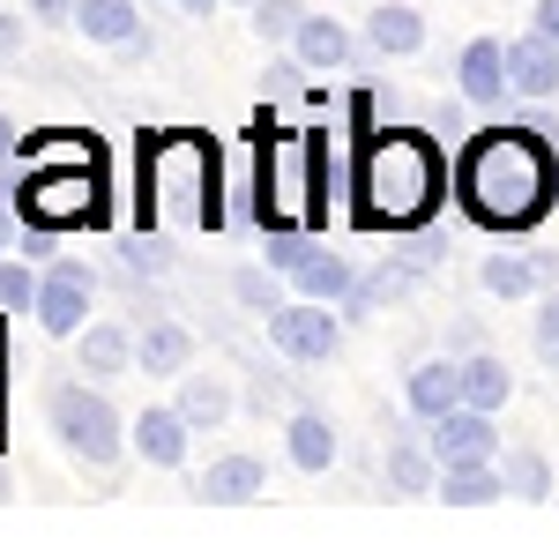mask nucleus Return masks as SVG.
<instances>
[{
  "mask_svg": "<svg viewBox=\"0 0 559 559\" xmlns=\"http://www.w3.org/2000/svg\"><path fill=\"white\" fill-rule=\"evenodd\" d=\"M134 366H142V373H187V366H194V336H187L179 321H150V329L134 336Z\"/></svg>",
  "mask_w": 559,
  "mask_h": 559,
  "instance_id": "20",
  "label": "nucleus"
},
{
  "mask_svg": "<svg viewBox=\"0 0 559 559\" xmlns=\"http://www.w3.org/2000/svg\"><path fill=\"white\" fill-rule=\"evenodd\" d=\"M432 492H440L448 508H492V500L508 492V477H500V463H448Z\"/></svg>",
  "mask_w": 559,
  "mask_h": 559,
  "instance_id": "19",
  "label": "nucleus"
},
{
  "mask_svg": "<svg viewBox=\"0 0 559 559\" xmlns=\"http://www.w3.org/2000/svg\"><path fill=\"white\" fill-rule=\"evenodd\" d=\"M179 418L194 432H216L231 418V388L216 381V373H179Z\"/></svg>",
  "mask_w": 559,
  "mask_h": 559,
  "instance_id": "23",
  "label": "nucleus"
},
{
  "mask_svg": "<svg viewBox=\"0 0 559 559\" xmlns=\"http://www.w3.org/2000/svg\"><path fill=\"white\" fill-rule=\"evenodd\" d=\"M508 395H515V373H508V358H492V350H471V358H463V403H477V411H508Z\"/></svg>",
  "mask_w": 559,
  "mask_h": 559,
  "instance_id": "24",
  "label": "nucleus"
},
{
  "mask_svg": "<svg viewBox=\"0 0 559 559\" xmlns=\"http://www.w3.org/2000/svg\"><path fill=\"white\" fill-rule=\"evenodd\" d=\"M411 418H440V411H455L463 403V358H426V366H411Z\"/></svg>",
  "mask_w": 559,
  "mask_h": 559,
  "instance_id": "14",
  "label": "nucleus"
},
{
  "mask_svg": "<svg viewBox=\"0 0 559 559\" xmlns=\"http://www.w3.org/2000/svg\"><path fill=\"white\" fill-rule=\"evenodd\" d=\"M15 52H23V15L0 8V60H15Z\"/></svg>",
  "mask_w": 559,
  "mask_h": 559,
  "instance_id": "33",
  "label": "nucleus"
},
{
  "mask_svg": "<svg viewBox=\"0 0 559 559\" xmlns=\"http://www.w3.org/2000/svg\"><path fill=\"white\" fill-rule=\"evenodd\" d=\"M559 90V38L530 31V38H508V97H530L545 105Z\"/></svg>",
  "mask_w": 559,
  "mask_h": 559,
  "instance_id": "10",
  "label": "nucleus"
},
{
  "mask_svg": "<svg viewBox=\"0 0 559 559\" xmlns=\"http://www.w3.org/2000/svg\"><path fill=\"white\" fill-rule=\"evenodd\" d=\"M187 432H194V426L179 418V403H173V411H157V403H150V411L128 426V448L150 463V471H179V463H187Z\"/></svg>",
  "mask_w": 559,
  "mask_h": 559,
  "instance_id": "11",
  "label": "nucleus"
},
{
  "mask_svg": "<svg viewBox=\"0 0 559 559\" xmlns=\"http://www.w3.org/2000/svg\"><path fill=\"white\" fill-rule=\"evenodd\" d=\"M455 194L485 231H530L559 194V157L545 128H485L455 165Z\"/></svg>",
  "mask_w": 559,
  "mask_h": 559,
  "instance_id": "1",
  "label": "nucleus"
},
{
  "mask_svg": "<svg viewBox=\"0 0 559 559\" xmlns=\"http://www.w3.org/2000/svg\"><path fill=\"white\" fill-rule=\"evenodd\" d=\"M31 15H38V23H68V15H75V0H31Z\"/></svg>",
  "mask_w": 559,
  "mask_h": 559,
  "instance_id": "35",
  "label": "nucleus"
},
{
  "mask_svg": "<svg viewBox=\"0 0 559 559\" xmlns=\"http://www.w3.org/2000/svg\"><path fill=\"white\" fill-rule=\"evenodd\" d=\"M179 8H194V15H210V8H216V0H179Z\"/></svg>",
  "mask_w": 559,
  "mask_h": 559,
  "instance_id": "38",
  "label": "nucleus"
},
{
  "mask_svg": "<svg viewBox=\"0 0 559 559\" xmlns=\"http://www.w3.org/2000/svg\"><path fill=\"white\" fill-rule=\"evenodd\" d=\"M261 492H269V471H261L254 455H224V463H210V471L194 477V500H210V508H247Z\"/></svg>",
  "mask_w": 559,
  "mask_h": 559,
  "instance_id": "12",
  "label": "nucleus"
},
{
  "mask_svg": "<svg viewBox=\"0 0 559 559\" xmlns=\"http://www.w3.org/2000/svg\"><path fill=\"white\" fill-rule=\"evenodd\" d=\"M336 448H344V440H336V426H329L321 411H299V418L284 426V455H292L299 471H329V463H336Z\"/></svg>",
  "mask_w": 559,
  "mask_h": 559,
  "instance_id": "22",
  "label": "nucleus"
},
{
  "mask_svg": "<svg viewBox=\"0 0 559 559\" xmlns=\"http://www.w3.org/2000/svg\"><path fill=\"white\" fill-rule=\"evenodd\" d=\"M350 284H358V276H350V261L336 254V247H306V261L292 269V292H299V299L344 306V299H350Z\"/></svg>",
  "mask_w": 559,
  "mask_h": 559,
  "instance_id": "17",
  "label": "nucleus"
},
{
  "mask_svg": "<svg viewBox=\"0 0 559 559\" xmlns=\"http://www.w3.org/2000/svg\"><path fill=\"white\" fill-rule=\"evenodd\" d=\"M75 344H83V373H90V381H112V373H128V366H134V336L120 329V321H90Z\"/></svg>",
  "mask_w": 559,
  "mask_h": 559,
  "instance_id": "21",
  "label": "nucleus"
},
{
  "mask_svg": "<svg viewBox=\"0 0 559 559\" xmlns=\"http://www.w3.org/2000/svg\"><path fill=\"white\" fill-rule=\"evenodd\" d=\"M411 292H418V261H381L373 276H358V284H350L344 313H388V306H403Z\"/></svg>",
  "mask_w": 559,
  "mask_h": 559,
  "instance_id": "16",
  "label": "nucleus"
},
{
  "mask_svg": "<svg viewBox=\"0 0 559 559\" xmlns=\"http://www.w3.org/2000/svg\"><path fill=\"white\" fill-rule=\"evenodd\" d=\"M239 8H254V0H239Z\"/></svg>",
  "mask_w": 559,
  "mask_h": 559,
  "instance_id": "40",
  "label": "nucleus"
},
{
  "mask_svg": "<svg viewBox=\"0 0 559 559\" xmlns=\"http://www.w3.org/2000/svg\"><path fill=\"white\" fill-rule=\"evenodd\" d=\"M299 261H306V239L292 231V224H284V231H269V269H276V276H292Z\"/></svg>",
  "mask_w": 559,
  "mask_h": 559,
  "instance_id": "31",
  "label": "nucleus"
},
{
  "mask_svg": "<svg viewBox=\"0 0 559 559\" xmlns=\"http://www.w3.org/2000/svg\"><path fill=\"white\" fill-rule=\"evenodd\" d=\"M52 432H60V448L68 455H83V463H112L120 448H128V426H120V411H112V395L105 388H90V381H68V388H52Z\"/></svg>",
  "mask_w": 559,
  "mask_h": 559,
  "instance_id": "5",
  "label": "nucleus"
},
{
  "mask_svg": "<svg viewBox=\"0 0 559 559\" xmlns=\"http://www.w3.org/2000/svg\"><path fill=\"white\" fill-rule=\"evenodd\" d=\"M292 52H299V68H313V75H336V68L350 60V31L336 23V15H306Z\"/></svg>",
  "mask_w": 559,
  "mask_h": 559,
  "instance_id": "18",
  "label": "nucleus"
},
{
  "mask_svg": "<svg viewBox=\"0 0 559 559\" xmlns=\"http://www.w3.org/2000/svg\"><path fill=\"white\" fill-rule=\"evenodd\" d=\"M247 15H254V38L261 45H292V38H299V23H306V0H254Z\"/></svg>",
  "mask_w": 559,
  "mask_h": 559,
  "instance_id": "28",
  "label": "nucleus"
},
{
  "mask_svg": "<svg viewBox=\"0 0 559 559\" xmlns=\"http://www.w3.org/2000/svg\"><path fill=\"white\" fill-rule=\"evenodd\" d=\"M440 150H432V134L418 128H388L366 142V157H358V216L373 224V231H418L432 210H440Z\"/></svg>",
  "mask_w": 559,
  "mask_h": 559,
  "instance_id": "2",
  "label": "nucleus"
},
{
  "mask_svg": "<svg viewBox=\"0 0 559 559\" xmlns=\"http://www.w3.org/2000/svg\"><path fill=\"white\" fill-rule=\"evenodd\" d=\"M537 358L559 373V292H545V299H537Z\"/></svg>",
  "mask_w": 559,
  "mask_h": 559,
  "instance_id": "30",
  "label": "nucleus"
},
{
  "mask_svg": "<svg viewBox=\"0 0 559 559\" xmlns=\"http://www.w3.org/2000/svg\"><path fill=\"white\" fill-rule=\"evenodd\" d=\"M500 477H508L515 500H552V463H545L537 448H508V455H500Z\"/></svg>",
  "mask_w": 559,
  "mask_h": 559,
  "instance_id": "27",
  "label": "nucleus"
},
{
  "mask_svg": "<svg viewBox=\"0 0 559 559\" xmlns=\"http://www.w3.org/2000/svg\"><path fill=\"white\" fill-rule=\"evenodd\" d=\"M261 321H269V344L284 350L292 366H329L344 350V321H336L329 299H284V306H269Z\"/></svg>",
  "mask_w": 559,
  "mask_h": 559,
  "instance_id": "6",
  "label": "nucleus"
},
{
  "mask_svg": "<svg viewBox=\"0 0 559 559\" xmlns=\"http://www.w3.org/2000/svg\"><path fill=\"white\" fill-rule=\"evenodd\" d=\"M90 299H97L90 269L60 261V269H45V276H38V306H31V313H38L45 336H60V344H68V336H83V329H90Z\"/></svg>",
  "mask_w": 559,
  "mask_h": 559,
  "instance_id": "7",
  "label": "nucleus"
},
{
  "mask_svg": "<svg viewBox=\"0 0 559 559\" xmlns=\"http://www.w3.org/2000/svg\"><path fill=\"white\" fill-rule=\"evenodd\" d=\"M97 194H105L97 165H38L15 187V216H23V231H75V224L105 216Z\"/></svg>",
  "mask_w": 559,
  "mask_h": 559,
  "instance_id": "4",
  "label": "nucleus"
},
{
  "mask_svg": "<svg viewBox=\"0 0 559 559\" xmlns=\"http://www.w3.org/2000/svg\"><path fill=\"white\" fill-rule=\"evenodd\" d=\"M388 485H395V492H432V485H440V455L418 448V440H395V448H388Z\"/></svg>",
  "mask_w": 559,
  "mask_h": 559,
  "instance_id": "26",
  "label": "nucleus"
},
{
  "mask_svg": "<svg viewBox=\"0 0 559 559\" xmlns=\"http://www.w3.org/2000/svg\"><path fill=\"white\" fill-rule=\"evenodd\" d=\"M8 157H23V142H15V120L0 112V165H8Z\"/></svg>",
  "mask_w": 559,
  "mask_h": 559,
  "instance_id": "36",
  "label": "nucleus"
},
{
  "mask_svg": "<svg viewBox=\"0 0 559 559\" xmlns=\"http://www.w3.org/2000/svg\"><path fill=\"white\" fill-rule=\"evenodd\" d=\"M231 292H239V299L254 306V313H269V306H284V299H276V284H269L261 269H239V284H231Z\"/></svg>",
  "mask_w": 559,
  "mask_h": 559,
  "instance_id": "32",
  "label": "nucleus"
},
{
  "mask_svg": "<svg viewBox=\"0 0 559 559\" xmlns=\"http://www.w3.org/2000/svg\"><path fill=\"white\" fill-rule=\"evenodd\" d=\"M68 23H75L90 45H128V52H150L134 0H75V15H68Z\"/></svg>",
  "mask_w": 559,
  "mask_h": 559,
  "instance_id": "13",
  "label": "nucleus"
},
{
  "mask_svg": "<svg viewBox=\"0 0 559 559\" xmlns=\"http://www.w3.org/2000/svg\"><path fill=\"white\" fill-rule=\"evenodd\" d=\"M455 90L471 97L477 112L508 105V38H471L463 60H455Z\"/></svg>",
  "mask_w": 559,
  "mask_h": 559,
  "instance_id": "9",
  "label": "nucleus"
},
{
  "mask_svg": "<svg viewBox=\"0 0 559 559\" xmlns=\"http://www.w3.org/2000/svg\"><path fill=\"white\" fill-rule=\"evenodd\" d=\"M530 31H545V38H559V0H537V8H530Z\"/></svg>",
  "mask_w": 559,
  "mask_h": 559,
  "instance_id": "34",
  "label": "nucleus"
},
{
  "mask_svg": "<svg viewBox=\"0 0 559 559\" xmlns=\"http://www.w3.org/2000/svg\"><path fill=\"white\" fill-rule=\"evenodd\" d=\"M142 224H224L216 210V157L202 142H157L142 157Z\"/></svg>",
  "mask_w": 559,
  "mask_h": 559,
  "instance_id": "3",
  "label": "nucleus"
},
{
  "mask_svg": "<svg viewBox=\"0 0 559 559\" xmlns=\"http://www.w3.org/2000/svg\"><path fill=\"white\" fill-rule=\"evenodd\" d=\"M15 224H23V216H15V210H0V254L15 247Z\"/></svg>",
  "mask_w": 559,
  "mask_h": 559,
  "instance_id": "37",
  "label": "nucleus"
},
{
  "mask_svg": "<svg viewBox=\"0 0 559 559\" xmlns=\"http://www.w3.org/2000/svg\"><path fill=\"white\" fill-rule=\"evenodd\" d=\"M366 45L388 52V60H403V52H418V45H426V15H418L411 0H381V8L366 15Z\"/></svg>",
  "mask_w": 559,
  "mask_h": 559,
  "instance_id": "15",
  "label": "nucleus"
},
{
  "mask_svg": "<svg viewBox=\"0 0 559 559\" xmlns=\"http://www.w3.org/2000/svg\"><path fill=\"white\" fill-rule=\"evenodd\" d=\"M485 292L492 299H530V292H545V269L530 254H485Z\"/></svg>",
  "mask_w": 559,
  "mask_h": 559,
  "instance_id": "25",
  "label": "nucleus"
},
{
  "mask_svg": "<svg viewBox=\"0 0 559 559\" xmlns=\"http://www.w3.org/2000/svg\"><path fill=\"white\" fill-rule=\"evenodd\" d=\"M0 500H8V477H0Z\"/></svg>",
  "mask_w": 559,
  "mask_h": 559,
  "instance_id": "39",
  "label": "nucleus"
},
{
  "mask_svg": "<svg viewBox=\"0 0 559 559\" xmlns=\"http://www.w3.org/2000/svg\"><path fill=\"white\" fill-rule=\"evenodd\" d=\"M31 306H38V276L0 254V313H31Z\"/></svg>",
  "mask_w": 559,
  "mask_h": 559,
  "instance_id": "29",
  "label": "nucleus"
},
{
  "mask_svg": "<svg viewBox=\"0 0 559 559\" xmlns=\"http://www.w3.org/2000/svg\"><path fill=\"white\" fill-rule=\"evenodd\" d=\"M500 411H477V403H455V411H440L426 432V448L440 455V471L448 463H500V432H492Z\"/></svg>",
  "mask_w": 559,
  "mask_h": 559,
  "instance_id": "8",
  "label": "nucleus"
}]
</instances>
